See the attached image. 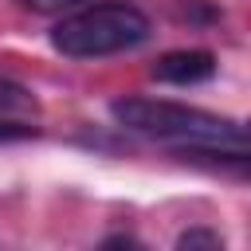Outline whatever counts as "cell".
<instances>
[{"label": "cell", "mask_w": 251, "mask_h": 251, "mask_svg": "<svg viewBox=\"0 0 251 251\" xmlns=\"http://www.w3.org/2000/svg\"><path fill=\"white\" fill-rule=\"evenodd\" d=\"M94 251H149L141 239H133V235H110V239H102Z\"/></svg>", "instance_id": "7"}, {"label": "cell", "mask_w": 251, "mask_h": 251, "mask_svg": "<svg viewBox=\"0 0 251 251\" xmlns=\"http://www.w3.org/2000/svg\"><path fill=\"white\" fill-rule=\"evenodd\" d=\"M0 110H35V98H31L24 86L0 78Z\"/></svg>", "instance_id": "5"}, {"label": "cell", "mask_w": 251, "mask_h": 251, "mask_svg": "<svg viewBox=\"0 0 251 251\" xmlns=\"http://www.w3.org/2000/svg\"><path fill=\"white\" fill-rule=\"evenodd\" d=\"M114 122L157 137V141H173L176 149L184 145H220V149H251V126H239L231 118H220L212 110L200 106H184V102H169V98H118L110 106Z\"/></svg>", "instance_id": "1"}, {"label": "cell", "mask_w": 251, "mask_h": 251, "mask_svg": "<svg viewBox=\"0 0 251 251\" xmlns=\"http://www.w3.org/2000/svg\"><path fill=\"white\" fill-rule=\"evenodd\" d=\"M27 137H35V126L4 122V118H0V145H8V141H27Z\"/></svg>", "instance_id": "6"}, {"label": "cell", "mask_w": 251, "mask_h": 251, "mask_svg": "<svg viewBox=\"0 0 251 251\" xmlns=\"http://www.w3.org/2000/svg\"><path fill=\"white\" fill-rule=\"evenodd\" d=\"M149 39V20L133 4H90L51 27V47L67 59H106Z\"/></svg>", "instance_id": "2"}, {"label": "cell", "mask_w": 251, "mask_h": 251, "mask_svg": "<svg viewBox=\"0 0 251 251\" xmlns=\"http://www.w3.org/2000/svg\"><path fill=\"white\" fill-rule=\"evenodd\" d=\"M173 251H227V247H224L220 231H212V227H188V231H180V239H176Z\"/></svg>", "instance_id": "4"}, {"label": "cell", "mask_w": 251, "mask_h": 251, "mask_svg": "<svg viewBox=\"0 0 251 251\" xmlns=\"http://www.w3.org/2000/svg\"><path fill=\"white\" fill-rule=\"evenodd\" d=\"M216 75V55L204 47H184V51H169L153 63V78L169 82V86H196L208 82Z\"/></svg>", "instance_id": "3"}]
</instances>
